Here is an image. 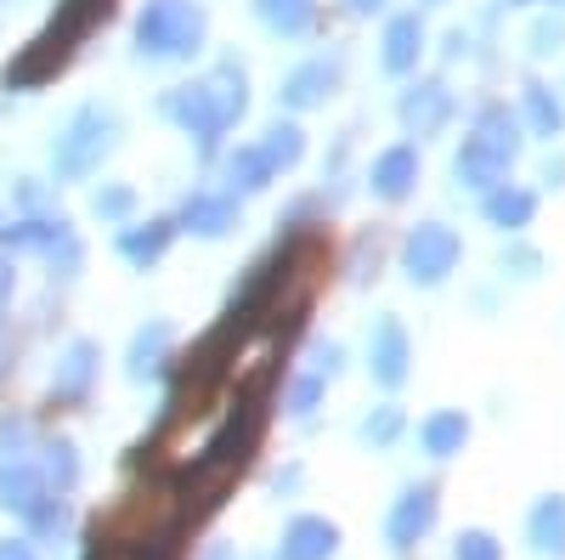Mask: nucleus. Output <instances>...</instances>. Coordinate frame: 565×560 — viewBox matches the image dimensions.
<instances>
[{
  "mask_svg": "<svg viewBox=\"0 0 565 560\" xmlns=\"http://www.w3.org/2000/svg\"><path fill=\"white\" fill-rule=\"evenodd\" d=\"M521 119L532 125V136L554 142V136L565 130V103L554 97V85H543V80H526V91H521Z\"/></svg>",
  "mask_w": 565,
  "mask_h": 560,
  "instance_id": "obj_18",
  "label": "nucleus"
},
{
  "mask_svg": "<svg viewBox=\"0 0 565 560\" xmlns=\"http://www.w3.org/2000/svg\"><path fill=\"white\" fill-rule=\"evenodd\" d=\"M452 560H503V549H498L492 532H463L458 549H452Z\"/></svg>",
  "mask_w": 565,
  "mask_h": 560,
  "instance_id": "obj_34",
  "label": "nucleus"
},
{
  "mask_svg": "<svg viewBox=\"0 0 565 560\" xmlns=\"http://www.w3.org/2000/svg\"><path fill=\"white\" fill-rule=\"evenodd\" d=\"M108 12H114V0H63V7H57V18L45 23V29H40L29 45H23V52L7 63V85H12V91L45 85V80H52V74L68 63V52H74V45H79L90 29H97Z\"/></svg>",
  "mask_w": 565,
  "mask_h": 560,
  "instance_id": "obj_2",
  "label": "nucleus"
},
{
  "mask_svg": "<svg viewBox=\"0 0 565 560\" xmlns=\"http://www.w3.org/2000/svg\"><path fill=\"white\" fill-rule=\"evenodd\" d=\"M170 239H175V221H141V226H125L119 232V255L130 266H153V261H164Z\"/></svg>",
  "mask_w": 565,
  "mask_h": 560,
  "instance_id": "obj_20",
  "label": "nucleus"
},
{
  "mask_svg": "<svg viewBox=\"0 0 565 560\" xmlns=\"http://www.w3.org/2000/svg\"><path fill=\"white\" fill-rule=\"evenodd\" d=\"M52 458H45V476H52L57 487H74V476H79V458H74V447L68 442H57V447H45Z\"/></svg>",
  "mask_w": 565,
  "mask_h": 560,
  "instance_id": "obj_33",
  "label": "nucleus"
},
{
  "mask_svg": "<svg viewBox=\"0 0 565 560\" xmlns=\"http://www.w3.org/2000/svg\"><path fill=\"white\" fill-rule=\"evenodd\" d=\"M181 232H199V239H226L238 226V193H193L181 204Z\"/></svg>",
  "mask_w": 565,
  "mask_h": 560,
  "instance_id": "obj_12",
  "label": "nucleus"
},
{
  "mask_svg": "<svg viewBox=\"0 0 565 560\" xmlns=\"http://www.w3.org/2000/svg\"><path fill=\"white\" fill-rule=\"evenodd\" d=\"M345 7H351L356 18H373V12H385V7H391V0H345Z\"/></svg>",
  "mask_w": 565,
  "mask_h": 560,
  "instance_id": "obj_40",
  "label": "nucleus"
},
{
  "mask_svg": "<svg viewBox=\"0 0 565 560\" xmlns=\"http://www.w3.org/2000/svg\"><path fill=\"white\" fill-rule=\"evenodd\" d=\"M40 498H52V493H45V482L29 471L23 458H7V464H0V504L18 509V516H29Z\"/></svg>",
  "mask_w": 565,
  "mask_h": 560,
  "instance_id": "obj_23",
  "label": "nucleus"
},
{
  "mask_svg": "<svg viewBox=\"0 0 565 560\" xmlns=\"http://www.w3.org/2000/svg\"><path fill=\"white\" fill-rule=\"evenodd\" d=\"M509 154H498L492 142H481L476 130L463 136V148L452 154V176H458V187H476V193H492V187H503L509 181Z\"/></svg>",
  "mask_w": 565,
  "mask_h": 560,
  "instance_id": "obj_9",
  "label": "nucleus"
},
{
  "mask_svg": "<svg viewBox=\"0 0 565 560\" xmlns=\"http://www.w3.org/2000/svg\"><path fill=\"white\" fill-rule=\"evenodd\" d=\"M559 7H565V0H559Z\"/></svg>",
  "mask_w": 565,
  "mask_h": 560,
  "instance_id": "obj_42",
  "label": "nucleus"
},
{
  "mask_svg": "<svg viewBox=\"0 0 565 560\" xmlns=\"http://www.w3.org/2000/svg\"><path fill=\"white\" fill-rule=\"evenodd\" d=\"M418 442H424V453L430 458H452V453H463V442H469V419L458 413V408H441V413H430L418 425Z\"/></svg>",
  "mask_w": 565,
  "mask_h": 560,
  "instance_id": "obj_21",
  "label": "nucleus"
},
{
  "mask_svg": "<svg viewBox=\"0 0 565 560\" xmlns=\"http://www.w3.org/2000/svg\"><path fill=\"white\" fill-rule=\"evenodd\" d=\"M12 284H18V272H12L7 255H0V300H12Z\"/></svg>",
  "mask_w": 565,
  "mask_h": 560,
  "instance_id": "obj_39",
  "label": "nucleus"
},
{
  "mask_svg": "<svg viewBox=\"0 0 565 560\" xmlns=\"http://www.w3.org/2000/svg\"><path fill=\"white\" fill-rule=\"evenodd\" d=\"M159 108H164L186 136H193L199 148H215L221 136L244 119V108H249V74L226 57L210 80H193V85L164 91V103H159Z\"/></svg>",
  "mask_w": 565,
  "mask_h": 560,
  "instance_id": "obj_1",
  "label": "nucleus"
},
{
  "mask_svg": "<svg viewBox=\"0 0 565 560\" xmlns=\"http://www.w3.org/2000/svg\"><path fill=\"white\" fill-rule=\"evenodd\" d=\"M396 431H402V408H373L367 419H362V442H373V447H385V442H396Z\"/></svg>",
  "mask_w": 565,
  "mask_h": 560,
  "instance_id": "obj_28",
  "label": "nucleus"
},
{
  "mask_svg": "<svg viewBox=\"0 0 565 560\" xmlns=\"http://www.w3.org/2000/svg\"><path fill=\"white\" fill-rule=\"evenodd\" d=\"M418 57H424V23H418V12L391 18V23H385V52H380V68H385V74H413V68H418Z\"/></svg>",
  "mask_w": 565,
  "mask_h": 560,
  "instance_id": "obj_16",
  "label": "nucleus"
},
{
  "mask_svg": "<svg viewBox=\"0 0 565 560\" xmlns=\"http://www.w3.org/2000/svg\"><path fill=\"white\" fill-rule=\"evenodd\" d=\"M340 362H345V351H340L334 340L311 351V373H322V380H334V373H340Z\"/></svg>",
  "mask_w": 565,
  "mask_h": 560,
  "instance_id": "obj_36",
  "label": "nucleus"
},
{
  "mask_svg": "<svg viewBox=\"0 0 565 560\" xmlns=\"http://www.w3.org/2000/svg\"><path fill=\"white\" fill-rule=\"evenodd\" d=\"M476 136L514 159V154H521V114H509V103H487V108L476 114Z\"/></svg>",
  "mask_w": 565,
  "mask_h": 560,
  "instance_id": "obj_25",
  "label": "nucleus"
},
{
  "mask_svg": "<svg viewBox=\"0 0 565 560\" xmlns=\"http://www.w3.org/2000/svg\"><path fill=\"white\" fill-rule=\"evenodd\" d=\"M255 18L282 40H300L317 23V0H255Z\"/></svg>",
  "mask_w": 565,
  "mask_h": 560,
  "instance_id": "obj_22",
  "label": "nucleus"
},
{
  "mask_svg": "<svg viewBox=\"0 0 565 560\" xmlns=\"http://www.w3.org/2000/svg\"><path fill=\"white\" fill-rule=\"evenodd\" d=\"M68 232H74V226L57 221V215H23V221H12V226H0V244H7L12 255H52Z\"/></svg>",
  "mask_w": 565,
  "mask_h": 560,
  "instance_id": "obj_14",
  "label": "nucleus"
},
{
  "mask_svg": "<svg viewBox=\"0 0 565 560\" xmlns=\"http://www.w3.org/2000/svg\"><path fill=\"white\" fill-rule=\"evenodd\" d=\"M119 148V114L103 108V103H85L68 114V125L57 130V142H52V170L57 181H85V176H97L103 159Z\"/></svg>",
  "mask_w": 565,
  "mask_h": 560,
  "instance_id": "obj_4",
  "label": "nucleus"
},
{
  "mask_svg": "<svg viewBox=\"0 0 565 560\" xmlns=\"http://www.w3.org/2000/svg\"><path fill=\"white\" fill-rule=\"evenodd\" d=\"M458 255H463V244H458V232L447 221H418L407 232V244H402V272L413 277V284L436 289L458 272Z\"/></svg>",
  "mask_w": 565,
  "mask_h": 560,
  "instance_id": "obj_5",
  "label": "nucleus"
},
{
  "mask_svg": "<svg viewBox=\"0 0 565 560\" xmlns=\"http://www.w3.org/2000/svg\"><path fill=\"white\" fill-rule=\"evenodd\" d=\"M334 85H340V57H311V63H300V68L282 74L277 103L295 108V114H306V108H317V103L334 97Z\"/></svg>",
  "mask_w": 565,
  "mask_h": 560,
  "instance_id": "obj_7",
  "label": "nucleus"
},
{
  "mask_svg": "<svg viewBox=\"0 0 565 560\" xmlns=\"http://www.w3.org/2000/svg\"><path fill=\"white\" fill-rule=\"evenodd\" d=\"M0 373H7V317H0Z\"/></svg>",
  "mask_w": 565,
  "mask_h": 560,
  "instance_id": "obj_41",
  "label": "nucleus"
},
{
  "mask_svg": "<svg viewBox=\"0 0 565 560\" xmlns=\"http://www.w3.org/2000/svg\"><path fill=\"white\" fill-rule=\"evenodd\" d=\"M90 210H97L103 221H125L136 210V193L130 187H97V199H90Z\"/></svg>",
  "mask_w": 565,
  "mask_h": 560,
  "instance_id": "obj_32",
  "label": "nucleus"
},
{
  "mask_svg": "<svg viewBox=\"0 0 565 560\" xmlns=\"http://www.w3.org/2000/svg\"><path fill=\"white\" fill-rule=\"evenodd\" d=\"M97 362H103V351L90 340H68V351L52 373V402H79L90 391V380H97Z\"/></svg>",
  "mask_w": 565,
  "mask_h": 560,
  "instance_id": "obj_13",
  "label": "nucleus"
},
{
  "mask_svg": "<svg viewBox=\"0 0 565 560\" xmlns=\"http://www.w3.org/2000/svg\"><path fill=\"white\" fill-rule=\"evenodd\" d=\"M0 560H34V543L29 538H7L0 543Z\"/></svg>",
  "mask_w": 565,
  "mask_h": 560,
  "instance_id": "obj_37",
  "label": "nucleus"
},
{
  "mask_svg": "<svg viewBox=\"0 0 565 560\" xmlns=\"http://www.w3.org/2000/svg\"><path fill=\"white\" fill-rule=\"evenodd\" d=\"M396 114H402V130L418 136V142H424V136H441L447 119H452V91H447V80H413V85L402 91Z\"/></svg>",
  "mask_w": 565,
  "mask_h": 560,
  "instance_id": "obj_6",
  "label": "nucleus"
},
{
  "mask_svg": "<svg viewBox=\"0 0 565 560\" xmlns=\"http://www.w3.org/2000/svg\"><path fill=\"white\" fill-rule=\"evenodd\" d=\"M340 549V527L322 521V516H295L289 532H282V560H328Z\"/></svg>",
  "mask_w": 565,
  "mask_h": 560,
  "instance_id": "obj_15",
  "label": "nucleus"
},
{
  "mask_svg": "<svg viewBox=\"0 0 565 560\" xmlns=\"http://www.w3.org/2000/svg\"><path fill=\"white\" fill-rule=\"evenodd\" d=\"M322 385H328L322 373H300V380L289 385V413H295V419H311L317 402H322Z\"/></svg>",
  "mask_w": 565,
  "mask_h": 560,
  "instance_id": "obj_30",
  "label": "nucleus"
},
{
  "mask_svg": "<svg viewBox=\"0 0 565 560\" xmlns=\"http://www.w3.org/2000/svg\"><path fill=\"white\" fill-rule=\"evenodd\" d=\"M543 181H548V187H565V154H548V159H543Z\"/></svg>",
  "mask_w": 565,
  "mask_h": 560,
  "instance_id": "obj_38",
  "label": "nucleus"
},
{
  "mask_svg": "<svg viewBox=\"0 0 565 560\" xmlns=\"http://www.w3.org/2000/svg\"><path fill=\"white\" fill-rule=\"evenodd\" d=\"M210 18L199 0H148L136 18V52L153 63H186L204 45Z\"/></svg>",
  "mask_w": 565,
  "mask_h": 560,
  "instance_id": "obj_3",
  "label": "nucleus"
},
{
  "mask_svg": "<svg viewBox=\"0 0 565 560\" xmlns=\"http://www.w3.org/2000/svg\"><path fill=\"white\" fill-rule=\"evenodd\" d=\"M367 187H373L385 204H402L413 187H418V148H413V142L385 148L380 159H373V170H367Z\"/></svg>",
  "mask_w": 565,
  "mask_h": 560,
  "instance_id": "obj_11",
  "label": "nucleus"
},
{
  "mask_svg": "<svg viewBox=\"0 0 565 560\" xmlns=\"http://www.w3.org/2000/svg\"><path fill=\"white\" fill-rule=\"evenodd\" d=\"M498 266H503V277H521V284H532V277L543 272V255H537L532 244H509Z\"/></svg>",
  "mask_w": 565,
  "mask_h": 560,
  "instance_id": "obj_31",
  "label": "nucleus"
},
{
  "mask_svg": "<svg viewBox=\"0 0 565 560\" xmlns=\"http://www.w3.org/2000/svg\"><path fill=\"white\" fill-rule=\"evenodd\" d=\"M226 181H232V193H260V187L277 181V170H271L266 154L249 142V148H238V154H226Z\"/></svg>",
  "mask_w": 565,
  "mask_h": 560,
  "instance_id": "obj_26",
  "label": "nucleus"
},
{
  "mask_svg": "<svg viewBox=\"0 0 565 560\" xmlns=\"http://www.w3.org/2000/svg\"><path fill=\"white\" fill-rule=\"evenodd\" d=\"M407 362H413L407 329H402L396 317H380V323H373V335H367V368H373V380H380L385 391H396L407 380Z\"/></svg>",
  "mask_w": 565,
  "mask_h": 560,
  "instance_id": "obj_8",
  "label": "nucleus"
},
{
  "mask_svg": "<svg viewBox=\"0 0 565 560\" xmlns=\"http://www.w3.org/2000/svg\"><path fill=\"white\" fill-rule=\"evenodd\" d=\"M170 346H175L170 323H148V329L130 340V380H148V373H159L164 357H170Z\"/></svg>",
  "mask_w": 565,
  "mask_h": 560,
  "instance_id": "obj_24",
  "label": "nucleus"
},
{
  "mask_svg": "<svg viewBox=\"0 0 565 560\" xmlns=\"http://www.w3.org/2000/svg\"><path fill=\"white\" fill-rule=\"evenodd\" d=\"M23 442H29V425H23V419H0V453L18 458V453H23Z\"/></svg>",
  "mask_w": 565,
  "mask_h": 560,
  "instance_id": "obj_35",
  "label": "nucleus"
},
{
  "mask_svg": "<svg viewBox=\"0 0 565 560\" xmlns=\"http://www.w3.org/2000/svg\"><path fill=\"white\" fill-rule=\"evenodd\" d=\"M526 543L537 554H565V498L548 493L532 504V516H526Z\"/></svg>",
  "mask_w": 565,
  "mask_h": 560,
  "instance_id": "obj_19",
  "label": "nucleus"
},
{
  "mask_svg": "<svg viewBox=\"0 0 565 560\" xmlns=\"http://www.w3.org/2000/svg\"><path fill=\"white\" fill-rule=\"evenodd\" d=\"M436 527V487H407L385 521V543L391 549H413L424 532Z\"/></svg>",
  "mask_w": 565,
  "mask_h": 560,
  "instance_id": "obj_10",
  "label": "nucleus"
},
{
  "mask_svg": "<svg viewBox=\"0 0 565 560\" xmlns=\"http://www.w3.org/2000/svg\"><path fill=\"white\" fill-rule=\"evenodd\" d=\"M481 215L498 226V232H521V226H532V215H537V193L532 187H492V193L481 199Z\"/></svg>",
  "mask_w": 565,
  "mask_h": 560,
  "instance_id": "obj_17",
  "label": "nucleus"
},
{
  "mask_svg": "<svg viewBox=\"0 0 565 560\" xmlns=\"http://www.w3.org/2000/svg\"><path fill=\"white\" fill-rule=\"evenodd\" d=\"M255 148L266 154V165H271V170H295V165H300V154H306V130L277 119V125H266V136H260Z\"/></svg>",
  "mask_w": 565,
  "mask_h": 560,
  "instance_id": "obj_27",
  "label": "nucleus"
},
{
  "mask_svg": "<svg viewBox=\"0 0 565 560\" xmlns=\"http://www.w3.org/2000/svg\"><path fill=\"white\" fill-rule=\"evenodd\" d=\"M559 45H565V18H537L532 34H526V52L532 57H554Z\"/></svg>",
  "mask_w": 565,
  "mask_h": 560,
  "instance_id": "obj_29",
  "label": "nucleus"
}]
</instances>
